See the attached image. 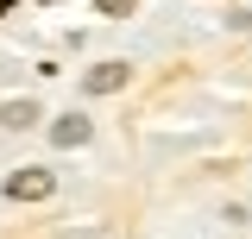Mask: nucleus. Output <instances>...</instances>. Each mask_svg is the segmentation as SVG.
<instances>
[{"label":"nucleus","instance_id":"7ed1b4c3","mask_svg":"<svg viewBox=\"0 0 252 239\" xmlns=\"http://www.w3.org/2000/svg\"><path fill=\"white\" fill-rule=\"evenodd\" d=\"M89 132H94L89 120L69 114V120H57V126H51V145H57V151H76V145H89Z\"/></svg>","mask_w":252,"mask_h":239},{"label":"nucleus","instance_id":"f257e3e1","mask_svg":"<svg viewBox=\"0 0 252 239\" xmlns=\"http://www.w3.org/2000/svg\"><path fill=\"white\" fill-rule=\"evenodd\" d=\"M51 189H57L51 170H13V177H6V195H13V202H44Z\"/></svg>","mask_w":252,"mask_h":239},{"label":"nucleus","instance_id":"39448f33","mask_svg":"<svg viewBox=\"0 0 252 239\" xmlns=\"http://www.w3.org/2000/svg\"><path fill=\"white\" fill-rule=\"evenodd\" d=\"M94 6H101V13H114V19H132V6H139V0H94Z\"/></svg>","mask_w":252,"mask_h":239},{"label":"nucleus","instance_id":"20e7f679","mask_svg":"<svg viewBox=\"0 0 252 239\" xmlns=\"http://www.w3.org/2000/svg\"><path fill=\"white\" fill-rule=\"evenodd\" d=\"M32 120H38V101H6L0 107V126H13V132H26Z\"/></svg>","mask_w":252,"mask_h":239},{"label":"nucleus","instance_id":"f03ea898","mask_svg":"<svg viewBox=\"0 0 252 239\" xmlns=\"http://www.w3.org/2000/svg\"><path fill=\"white\" fill-rule=\"evenodd\" d=\"M126 76H132L126 63H94L89 76H82V89L89 94H114V89H126Z\"/></svg>","mask_w":252,"mask_h":239}]
</instances>
